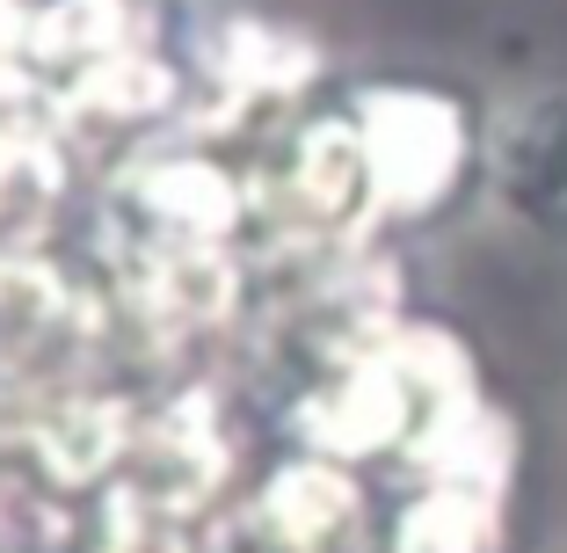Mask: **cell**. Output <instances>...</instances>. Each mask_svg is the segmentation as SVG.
I'll return each instance as SVG.
<instances>
[{"label": "cell", "mask_w": 567, "mask_h": 553, "mask_svg": "<svg viewBox=\"0 0 567 553\" xmlns=\"http://www.w3.org/2000/svg\"><path fill=\"white\" fill-rule=\"evenodd\" d=\"M102 299H110V328L132 342L138 357H189L204 342H226L248 320V285L255 263L218 240H167L124 226L102 248Z\"/></svg>", "instance_id": "1"}, {"label": "cell", "mask_w": 567, "mask_h": 553, "mask_svg": "<svg viewBox=\"0 0 567 553\" xmlns=\"http://www.w3.org/2000/svg\"><path fill=\"white\" fill-rule=\"evenodd\" d=\"M350 117L364 132L371 197L385 226H430L458 204V190L481 175V124L451 88L430 81H371L350 95Z\"/></svg>", "instance_id": "2"}, {"label": "cell", "mask_w": 567, "mask_h": 553, "mask_svg": "<svg viewBox=\"0 0 567 553\" xmlns=\"http://www.w3.org/2000/svg\"><path fill=\"white\" fill-rule=\"evenodd\" d=\"M328 73V51L313 30L277 16H218L189 59L183 132L204 146H226L240 132H262L269 117H291Z\"/></svg>", "instance_id": "3"}, {"label": "cell", "mask_w": 567, "mask_h": 553, "mask_svg": "<svg viewBox=\"0 0 567 553\" xmlns=\"http://www.w3.org/2000/svg\"><path fill=\"white\" fill-rule=\"evenodd\" d=\"M110 212L138 234L240 248L248 240V175L234 161H218L204 139H153L117 168V204Z\"/></svg>", "instance_id": "4"}, {"label": "cell", "mask_w": 567, "mask_h": 553, "mask_svg": "<svg viewBox=\"0 0 567 553\" xmlns=\"http://www.w3.org/2000/svg\"><path fill=\"white\" fill-rule=\"evenodd\" d=\"M234 422L218 386H175L167 401H153L132 430V459H124L117 481L153 495V503L204 518V510L234 488Z\"/></svg>", "instance_id": "5"}, {"label": "cell", "mask_w": 567, "mask_h": 553, "mask_svg": "<svg viewBox=\"0 0 567 553\" xmlns=\"http://www.w3.org/2000/svg\"><path fill=\"white\" fill-rule=\"evenodd\" d=\"M240 532L255 539V553H357V539L371 532V495L357 467L299 452L255 481V495L240 503Z\"/></svg>", "instance_id": "6"}, {"label": "cell", "mask_w": 567, "mask_h": 553, "mask_svg": "<svg viewBox=\"0 0 567 553\" xmlns=\"http://www.w3.org/2000/svg\"><path fill=\"white\" fill-rule=\"evenodd\" d=\"M481 175L517 226L567 240V88H538L495 110L481 139Z\"/></svg>", "instance_id": "7"}, {"label": "cell", "mask_w": 567, "mask_h": 553, "mask_svg": "<svg viewBox=\"0 0 567 553\" xmlns=\"http://www.w3.org/2000/svg\"><path fill=\"white\" fill-rule=\"evenodd\" d=\"M146 0H37L30 8V73L37 88H66L87 66L117 59L132 44H153Z\"/></svg>", "instance_id": "8"}, {"label": "cell", "mask_w": 567, "mask_h": 553, "mask_svg": "<svg viewBox=\"0 0 567 553\" xmlns=\"http://www.w3.org/2000/svg\"><path fill=\"white\" fill-rule=\"evenodd\" d=\"M385 553H502V495L481 488H415L393 518Z\"/></svg>", "instance_id": "9"}]
</instances>
